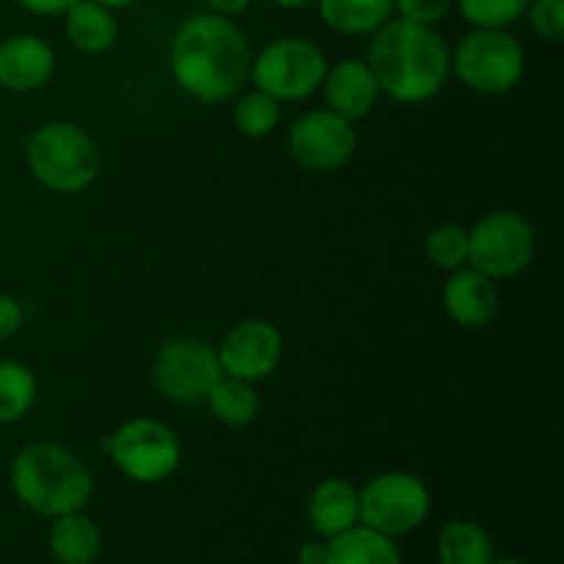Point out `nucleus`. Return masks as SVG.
Returning a JSON list of instances; mask_svg holds the SVG:
<instances>
[{
  "label": "nucleus",
  "mask_w": 564,
  "mask_h": 564,
  "mask_svg": "<svg viewBox=\"0 0 564 564\" xmlns=\"http://www.w3.org/2000/svg\"><path fill=\"white\" fill-rule=\"evenodd\" d=\"M499 286L474 268L452 270L444 284V308L460 328H485L499 314Z\"/></svg>",
  "instance_id": "4468645a"
},
{
  "label": "nucleus",
  "mask_w": 564,
  "mask_h": 564,
  "mask_svg": "<svg viewBox=\"0 0 564 564\" xmlns=\"http://www.w3.org/2000/svg\"><path fill=\"white\" fill-rule=\"evenodd\" d=\"M325 72L328 58L323 50L301 36L275 39L251 61V80L279 102H301L317 94Z\"/></svg>",
  "instance_id": "423d86ee"
},
{
  "label": "nucleus",
  "mask_w": 564,
  "mask_h": 564,
  "mask_svg": "<svg viewBox=\"0 0 564 564\" xmlns=\"http://www.w3.org/2000/svg\"><path fill=\"white\" fill-rule=\"evenodd\" d=\"M64 33L77 53L102 55L119 42V20L97 0H77L64 14Z\"/></svg>",
  "instance_id": "f3484780"
},
{
  "label": "nucleus",
  "mask_w": 564,
  "mask_h": 564,
  "mask_svg": "<svg viewBox=\"0 0 564 564\" xmlns=\"http://www.w3.org/2000/svg\"><path fill=\"white\" fill-rule=\"evenodd\" d=\"M110 460L132 482L158 485L180 468L182 446L174 430L158 419L138 416L124 422L105 441Z\"/></svg>",
  "instance_id": "1a4fd4ad"
},
{
  "label": "nucleus",
  "mask_w": 564,
  "mask_h": 564,
  "mask_svg": "<svg viewBox=\"0 0 564 564\" xmlns=\"http://www.w3.org/2000/svg\"><path fill=\"white\" fill-rule=\"evenodd\" d=\"M36 402V378L25 364L0 358V424H14Z\"/></svg>",
  "instance_id": "5701e85b"
},
{
  "label": "nucleus",
  "mask_w": 564,
  "mask_h": 564,
  "mask_svg": "<svg viewBox=\"0 0 564 564\" xmlns=\"http://www.w3.org/2000/svg\"><path fill=\"white\" fill-rule=\"evenodd\" d=\"M325 564H402V556L394 545V538H386V534L358 523L328 540V562Z\"/></svg>",
  "instance_id": "aec40b11"
},
{
  "label": "nucleus",
  "mask_w": 564,
  "mask_h": 564,
  "mask_svg": "<svg viewBox=\"0 0 564 564\" xmlns=\"http://www.w3.org/2000/svg\"><path fill=\"white\" fill-rule=\"evenodd\" d=\"M496 560L488 529L474 521H455L438 534L441 564H490Z\"/></svg>",
  "instance_id": "4be33fe9"
},
{
  "label": "nucleus",
  "mask_w": 564,
  "mask_h": 564,
  "mask_svg": "<svg viewBox=\"0 0 564 564\" xmlns=\"http://www.w3.org/2000/svg\"><path fill=\"white\" fill-rule=\"evenodd\" d=\"M391 3L394 14H400L402 20L422 22V25H435L455 9V0H391Z\"/></svg>",
  "instance_id": "cd10ccee"
},
{
  "label": "nucleus",
  "mask_w": 564,
  "mask_h": 564,
  "mask_svg": "<svg viewBox=\"0 0 564 564\" xmlns=\"http://www.w3.org/2000/svg\"><path fill=\"white\" fill-rule=\"evenodd\" d=\"M328 562V540L314 538L297 549V564H325Z\"/></svg>",
  "instance_id": "7c9ffc66"
},
{
  "label": "nucleus",
  "mask_w": 564,
  "mask_h": 564,
  "mask_svg": "<svg viewBox=\"0 0 564 564\" xmlns=\"http://www.w3.org/2000/svg\"><path fill=\"white\" fill-rule=\"evenodd\" d=\"M455 6L471 28L507 31V28L523 20L529 0H455Z\"/></svg>",
  "instance_id": "393cba45"
},
{
  "label": "nucleus",
  "mask_w": 564,
  "mask_h": 564,
  "mask_svg": "<svg viewBox=\"0 0 564 564\" xmlns=\"http://www.w3.org/2000/svg\"><path fill=\"white\" fill-rule=\"evenodd\" d=\"M281 121V102L264 91L242 94L235 102V127L246 138L262 141V138L273 135L275 127Z\"/></svg>",
  "instance_id": "b1692460"
},
{
  "label": "nucleus",
  "mask_w": 564,
  "mask_h": 564,
  "mask_svg": "<svg viewBox=\"0 0 564 564\" xmlns=\"http://www.w3.org/2000/svg\"><path fill=\"white\" fill-rule=\"evenodd\" d=\"M308 523L323 540L358 527V488L341 477L323 479L308 496Z\"/></svg>",
  "instance_id": "dca6fc26"
},
{
  "label": "nucleus",
  "mask_w": 564,
  "mask_h": 564,
  "mask_svg": "<svg viewBox=\"0 0 564 564\" xmlns=\"http://www.w3.org/2000/svg\"><path fill=\"white\" fill-rule=\"evenodd\" d=\"M14 3L36 17H64L77 0H14Z\"/></svg>",
  "instance_id": "c756f323"
},
{
  "label": "nucleus",
  "mask_w": 564,
  "mask_h": 564,
  "mask_svg": "<svg viewBox=\"0 0 564 564\" xmlns=\"http://www.w3.org/2000/svg\"><path fill=\"white\" fill-rule=\"evenodd\" d=\"M22 317H25V314H22L20 303L11 295H3V292H0V341L11 339V336L20 330Z\"/></svg>",
  "instance_id": "c85d7f7f"
},
{
  "label": "nucleus",
  "mask_w": 564,
  "mask_h": 564,
  "mask_svg": "<svg viewBox=\"0 0 564 564\" xmlns=\"http://www.w3.org/2000/svg\"><path fill=\"white\" fill-rule=\"evenodd\" d=\"M427 485L405 471H386L358 490V521L386 538L416 532L430 516Z\"/></svg>",
  "instance_id": "6e6552de"
},
{
  "label": "nucleus",
  "mask_w": 564,
  "mask_h": 564,
  "mask_svg": "<svg viewBox=\"0 0 564 564\" xmlns=\"http://www.w3.org/2000/svg\"><path fill=\"white\" fill-rule=\"evenodd\" d=\"M286 149L303 171L328 174L350 163L358 149V132L352 121L334 110H308L286 132Z\"/></svg>",
  "instance_id": "9b49d317"
},
{
  "label": "nucleus",
  "mask_w": 564,
  "mask_h": 564,
  "mask_svg": "<svg viewBox=\"0 0 564 564\" xmlns=\"http://www.w3.org/2000/svg\"><path fill=\"white\" fill-rule=\"evenodd\" d=\"M218 361L224 375L246 383H259L279 369L284 356V339L268 319H242L218 347Z\"/></svg>",
  "instance_id": "f8f14e48"
},
{
  "label": "nucleus",
  "mask_w": 564,
  "mask_h": 564,
  "mask_svg": "<svg viewBox=\"0 0 564 564\" xmlns=\"http://www.w3.org/2000/svg\"><path fill=\"white\" fill-rule=\"evenodd\" d=\"M270 3L281 6V9H303V6L314 3V0H270Z\"/></svg>",
  "instance_id": "72a5a7b5"
},
{
  "label": "nucleus",
  "mask_w": 564,
  "mask_h": 564,
  "mask_svg": "<svg viewBox=\"0 0 564 564\" xmlns=\"http://www.w3.org/2000/svg\"><path fill=\"white\" fill-rule=\"evenodd\" d=\"M319 91L325 97V108L347 121L367 119L380 97L378 80L367 61L361 58H347L336 66H328Z\"/></svg>",
  "instance_id": "ddd939ff"
},
{
  "label": "nucleus",
  "mask_w": 564,
  "mask_h": 564,
  "mask_svg": "<svg viewBox=\"0 0 564 564\" xmlns=\"http://www.w3.org/2000/svg\"><path fill=\"white\" fill-rule=\"evenodd\" d=\"M11 490L22 507L42 518L86 510L94 494V477L86 463L61 444H31L11 463Z\"/></svg>",
  "instance_id": "7ed1b4c3"
},
{
  "label": "nucleus",
  "mask_w": 564,
  "mask_h": 564,
  "mask_svg": "<svg viewBox=\"0 0 564 564\" xmlns=\"http://www.w3.org/2000/svg\"><path fill=\"white\" fill-rule=\"evenodd\" d=\"M220 375L224 369H220L218 350L198 336H176L165 341L152 367L160 397L176 405H198L207 400Z\"/></svg>",
  "instance_id": "9d476101"
},
{
  "label": "nucleus",
  "mask_w": 564,
  "mask_h": 564,
  "mask_svg": "<svg viewBox=\"0 0 564 564\" xmlns=\"http://www.w3.org/2000/svg\"><path fill=\"white\" fill-rule=\"evenodd\" d=\"M99 6H105V9L110 11H119V9H130V6H135L138 0H97Z\"/></svg>",
  "instance_id": "473e14b6"
},
{
  "label": "nucleus",
  "mask_w": 564,
  "mask_h": 564,
  "mask_svg": "<svg viewBox=\"0 0 564 564\" xmlns=\"http://www.w3.org/2000/svg\"><path fill=\"white\" fill-rule=\"evenodd\" d=\"M523 17L543 42L560 44L564 39V0H529Z\"/></svg>",
  "instance_id": "bb28decb"
},
{
  "label": "nucleus",
  "mask_w": 564,
  "mask_h": 564,
  "mask_svg": "<svg viewBox=\"0 0 564 564\" xmlns=\"http://www.w3.org/2000/svg\"><path fill=\"white\" fill-rule=\"evenodd\" d=\"M452 72L477 94H507L527 75L523 44L510 31L471 28L452 53Z\"/></svg>",
  "instance_id": "39448f33"
},
{
  "label": "nucleus",
  "mask_w": 564,
  "mask_h": 564,
  "mask_svg": "<svg viewBox=\"0 0 564 564\" xmlns=\"http://www.w3.org/2000/svg\"><path fill=\"white\" fill-rule=\"evenodd\" d=\"M251 44L235 20L196 14L182 22L171 42V75L185 94L207 105L235 99L251 77Z\"/></svg>",
  "instance_id": "f257e3e1"
},
{
  "label": "nucleus",
  "mask_w": 564,
  "mask_h": 564,
  "mask_svg": "<svg viewBox=\"0 0 564 564\" xmlns=\"http://www.w3.org/2000/svg\"><path fill=\"white\" fill-rule=\"evenodd\" d=\"M319 20L345 36H372L394 17L391 0H314Z\"/></svg>",
  "instance_id": "6ab92c4d"
},
{
  "label": "nucleus",
  "mask_w": 564,
  "mask_h": 564,
  "mask_svg": "<svg viewBox=\"0 0 564 564\" xmlns=\"http://www.w3.org/2000/svg\"><path fill=\"white\" fill-rule=\"evenodd\" d=\"M50 554L61 564H91L102 551V532L86 512H66L53 518L50 527Z\"/></svg>",
  "instance_id": "a211bd4d"
},
{
  "label": "nucleus",
  "mask_w": 564,
  "mask_h": 564,
  "mask_svg": "<svg viewBox=\"0 0 564 564\" xmlns=\"http://www.w3.org/2000/svg\"><path fill=\"white\" fill-rule=\"evenodd\" d=\"M204 3L209 6V11H213V14H220V17H237V14H242V11H248L251 9V3L253 0H204Z\"/></svg>",
  "instance_id": "2f4dec72"
},
{
  "label": "nucleus",
  "mask_w": 564,
  "mask_h": 564,
  "mask_svg": "<svg viewBox=\"0 0 564 564\" xmlns=\"http://www.w3.org/2000/svg\"><path fill=\"white\" fill-rule=\"evenodd\" d=\"M204 402L209 405L213 416L231 430L248 427L259 413V394L253 383L229 378V375H220V380L213 386Z\"/></svg>",
  "instance_id": "412c9836"
},
{
  "label": "nucleus",
  "mask_w": 564,
  "mask_h": 564,
  "mask_svg": "<svg viewBox=\"0 0 564 564\" xmlns=\"http://www.w3.org/2000/svg\"><path fill=\"white\" fill-rule=\"evenodd\" d=\"M25 163L42 187L61 196H77L97 182L102 154L80 124L58 119L28 132Z\"/></svg>",
  "instance_id": "20e7f679"
},
{
  "label": "nucleus",
  "mask_w": 564,
  "mask_h": 564,
  "mask_svg": "<svg viewBox=\"0 0 564 564\" xmlns=\"http://www.w3.org/2000/svg\"><path fill=\"white\" fill-rule=\"evenodd\" d=\"M424 253L441 270H460L468 264V231L463 226H435L424 240Z\"/></svg>",
  "instance_id": "a878e982"
},
{
  "label": "nucleus",
  "mask_w": 564,
  "mask_h": 564,
  "mask_svg": "<svg viewBox=\"0 0 564 564\" xmlns=\"http://www.w3.org/2000/svg\"><path fill=\"white\" fill-rule=\"evenodd\" d=\"M490 564H527V562L516 560V556H501V560H494Z\"/></svg>",
  "instance_id": "f704fd0d"
},
{
  "label": "nucleus",
  "mask_w": 564,
  "mask_h": 564,
  "mask_svg": "<svg viewBox=\"0 0 564 564\" xmlns=\"http://www.w3.org/2000/svg\"><path fill=\"white\" fill-rule=\"evenodd\" d=\"M534 248V226L527 215L516 209H496L468 231V268L494 281L516 279L532 264Z\"/></svg>",
  "instance_id": "0eeeda50"
},
{
  "label": "nucleus",
  "mask_w": 564,
  "mask_h": 564,
  "mask_svg": "<svg viewBox=\"0 0 564 564\" xmlns=\"http://www.w3.org/2000/svg\"><path fill=\"white\" fill-rule=\"evenodd\" d=\"M367 64L380 94L400 105H419L446 86L452 75V50L433 25L391 17L372 33Z\"/></svg>",
  "instance_id": "f03ea898"
},
{
  "label": "nucleus",
  "mask_w": 564,
  "mask_h": 564,
  "mask_svg": "<svg viewBox=\"0 0 564 564\" xmlns=\"http://www.w3.org/2000/svg\"><path fill=\"white\" fill-rule=\"evenodd\" d=\"M55 72V53L44 39L17 33L0 42V86L9 91H36Z\"/></svg>",
  "instance_id": "2eb2a0df"
}]
</instances>
